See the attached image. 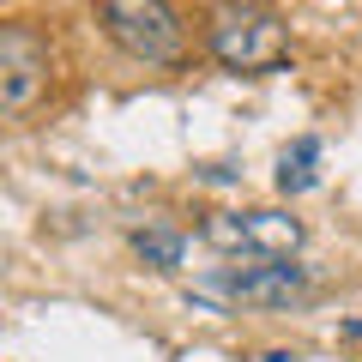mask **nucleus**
I'll list each match as a JSON object with an SVG mask.
<instances>
[{
	"label": "nucleus",
	"instance_id": "f03ea898",
	"mask_svg": "<svg viewBox=\"0 0 362 362\" xmlns=\"http://www.w3.org/2000/svg\"><path fill=\"white\" fill-rule=\"evenodd\" d=\"M97 25L121 54L145 66H175L187 54V30L169 0H97Z\"/></svg>",
	"mask_w": 362,
	"mask_h": 362
},
{
	"label": "nucleus",
	"instance_id": "423d86ee",
	"mask_svg": "<svg viewBox=\"0 0 362 362\" xmlns=\"http://www.w3.org/2000/svg\"><path fill=\"white\" fill-rule=\"evenodd\" d=\"M133 254L151 272H181L187 266V235L169 230V223H145V230H133Z\"/></svg>",
	"mask_w": 362,
	"mask_h": 362
},
{
	"label": "nucleus",
	"instance_id": "39448f33",
	"mask_svg": "<svg viewBox=\"0 0 362 362\" xmlns=\"http://www.w3.org/2000/svg\"><path fill=\"white\" fill-rule=\"evenodd\" d=\"M211 290L223 302H247V308H290L314 290V278L296 259H247V266H223Z\"/></svg>",
	"mask_w": 362,
	"mask_h": 362
},
{
	"label": "nucleus",
	"instance_id": "0eeeda50",
	"mask_svg": "<svg viewBox=\"0 0 362 362\" xmlns=\"http://www.w3.org/2000/svg\"><path fill=\"white\" fill-rule=\"evenodd\" d=\"M314 163H320V139H296L284 157H278V187H284V194L314 187Z\"/></svg>",
	"mask_w": 362,
	"mask_h": 362
},
{
	"label": "nucleus",
	"instance_id": "f257e3e1",
	"mask_svg": "<svg viewBox=\"0 0 362 362\" xmlns=\"http://www.w3.org/2000/svg\"><path fill=\"white\" fill-rule=\"evenodd\" d=\"M206 42L230 73H272V66L290 61V25L266 0H218Z\"/></svg>",
	"mask_w": 362,
	"mask_h": 362
},
{
	"label": "nucleus",
	"instance_id": "7ed1b4c3",
	"mask_svg": "<svg viewBox=\"0 0 362 362\" xmlns=\"http://www.w3.org/2000/svg\"><path fill=\"white\" fill-rule=\"evenodd\" d=\"M54 54L37 18H6L0 25V115H30L49 90Z\"/></svg>",
	"mask_w": 362,
	"mask_h": 362
},
{
	"label": "nucleus",
	"instance_id": "20e7f679",
	"mask_svg": "<svg viewBox=\"0 0 362 362\" xmlns=\"http://www.w3.org/2000/svg\"><path fill=\"white\" fill-rule=\"evenodd\" d=\"M199 235L242 259H296L302 218H290V211H211L199 223Z\"/></svg>",
	"mask_w": 362,
	"mask_h": 362
}]
</instances>
